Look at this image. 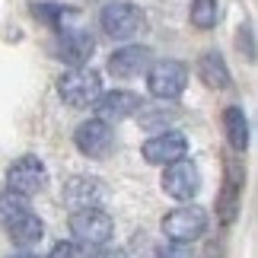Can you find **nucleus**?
Masks as SVG:
<instances>
[{
	"label": "nucleus",
	"mask_w": 258,
	"mask_h": 258,
	"mask_svg": "<svg viewBox=\"0 0 258 258\" xmlns=\"http://www.w3.org/2000/svg\"><path fill=\"white\" fill-rule=\"evenodd\" d=\"M57 93H61V99L67 105L86 108V105H93L96 99L102 96V77H99L93 67H74V71H67L61 77Z\"/></svg>",
	"instance_id": "1"
},
{
	"label": "nucleus",
	"mask_w": 258,
	"mask_h": 258,
	"mask_svg": "<svg viewBox=\"0 0 258 258\" xmlns=\"http://www.w3.org/2000/svg\"><path fill=\"white\" fill-rule=\"evenodd\" d=\"M207 230V214H204V207H198V204H182V207H175V211H169L163 217V233L169 236L172 242H195V239H201Z\"/></svg>",
	"instance_id": "2"
},
{
	"label": "nucleus",
	"mask_w": 258,
	"mask_h": 258,
	"mask_svg": "<svg viewBox=\"0 0 258 258\" xmlns=\"http://www.w3.org/2000/svg\"><path fill=\"white\" fill-rule=\"evenodd\" d=\"M112 230L115 223L102 207H83L71 214V233L80 245H105L112 239Z\"/></svg>",
	"instance_id": "3"
},
{
	"label": "nucleus",
	"mask_w": 258,
	"mask_h": 258,
	"mask_svg": "<svg viewBox=\"0 0 258 258\" xmlns=\"http://www.w3.org/2000/svg\"><path fill=\"white\" fill-rule=\"evenodd\" d=\"M99 26H102V32L108 38H115V42H127V38H134L137 32H141L144 13L134 4H127V0H115V4H108L102 10Z\"/></svg>",
	"instance_id": "4"
},
{
	"label": "nucleus",
	"mask_w": 258,
	"mask_h": 258,
	"mask_svg": "<svg viewBox=\"0 0 258 258\" xmlns=\"http://www.w3.org/2000/svg\"><path fill=\"white\" fill-rule=\"evenodd\" d=\"M147 86L156 99H178L188 86V71L178 61H156L147 67Z\"/></svg>",
	"instance_id": "5"
},
{
	"label": "nucleus",
	"mask_w": 258,
	"mask_h": 258,
	"mask_svg": "<svg viewBox=\"0 0 258 258\" xmlns=\"http://www.w3.org/2000/svg\"><path fill=\"white\" fill-rule=\"evenodd\" d=\"M198 188H201V172H198V166L191 160H178V163L166 166V172H163V191L169 195V198L188 204L198 195Z\"/></svg>",
	"instance_id": "6"
},
{
	"label": "nucleus",
	"mask_w": 258,
	"mask_h": 258,
	"mask_svg": "<svg viewBox=\"0 0 258 258\" xmlns=\"http://www.w3.org/2000/svg\"><path fill=\"white\" fill-rule=\"evenodd\" d=\"M45 182H48V172H45V163L38 160V156H19V160L10 166V172H7L10 191H16L23 198L42 191Z\"/></svg>",
	"instance_id": "7"
},
{
	"label": "nucleus",
	"mask_w": 258,
	"mask_h": 258,
	"mask_svg": "<svg viewBox=\"0 0 258 258\" xmlns=\"http://www.w3.org/2000/svg\"><path fill=\"white\" fill-rule=\"evenodd\" d=\"M141 153H144V160L150 166H169V163L185 160L188 141H185L182 131H160L141 147Z\"/></svg>",
	"instance_id": "8"
},
{
	"label": "nucleus",
	"mask_w": 258,
	"mask_h": 258,
	"mask_svg": "<svg viewBox=\"0 0 258 258\" xmlns=\"http://www.w3.org/2000/svg\"><path fill=\"white\" fill-rule=\"evenodd\" d=\"M141 96L131 93V89H112V93H102L93 102L96 108V118L99 121H105V124H112V121H124V118H131L141 112Z\"/></svg>",
	"instance_id": "9"
},
{
	"label": "nucleus",
	"mask_w": 258,
	"mask_h": 258,
	"mask_svg": "<svg viewBox=\"0 0 258 258\" xmlns=\"http://www.w3.org/2000/svg\"><path fill=\"white\" fill-rule=\"evenodd\" d=\"M74 144L89 160H102V156H108V150H112V127L105 121H99V118H89V121H83L74 131Z\"/></svg>",
	"instance_id": "10"
},
{
	"label": "nucleus",
	"mask_w": 258,
	"mask_h": 258,
	"mask_svg": "<svg viewBox=\"0 0 258 258\" xmlns=\"http://www.w3.org/2000/svg\"><path fill=\"white\" fill-rule=\"evenodd\" d=\"M242 166L226 160V175H223V191L217 198V217H220V223L230 226L236 220V214H239V201H242Z\"/></svg>",
	"instance_id": "11"
},
{
	"label": "nucleus",
	"mask_w": 258,
	"mask_h": 258,
	"mask_svg": "<svg viewBox=\"0 0 258 258\" xmlns=\"http://www.w3.org/2000/svg\"><path fill=\"white\" fill-rule=\"evenodd\" d=\"M150 48L144 45H127V48H118V51L108 57V74L115 80H131V77L144 74L150 67Z\"/></svg>",
	"instance_id": "12"
},
{
	"label": "nucleus",
	"mask_w": 258,
	"mask_h": 258,
	"mask_svg": "<svg viewBox=\"0 0 258 258\" xmlns=\"http://www.w3.org/2000/svg\"><path fill=\"white\" fill-rule=\"evenodd\" d=\"M102 201H105V185L93 175H74L71 182L64 185V204H71L74 211L99 207Z\"/></svg>",
	"instance_id": "13"
},
{
	"label": "nucleus",
	"mask_w": 258,
	"mask_h": 258,
	"mask_svg": "<svg viewBox=\"0 0 258 258\" xmlns=\"http://www.w3.org/2000/svg\"><path fill=\"white\" fill-rule=\"evenodd\" d=\"M93 51H96V42L86 32H64L61 42H57V54H61L71 67H86Z\"/></svg>",
	"instance_id": "14"
},
{
	"label": "nucleus",
	"mask_w": 258,
	"mask_h": 258,
	"mask_svg": "<svg viewBox=\"0 0 258 258\" xmlns=\"http://www.w3.org/2000/svg\"><path fill=\"white\" fill-rule=\"evenodd\" d=\"M198 77H201L204 86H211V89H226L233 83L230 67H226L220 51H204L201 54V61H198Z\"/></svg>",
	"instance_id": "15"
},
{
	"label": "nucleus",
	"mask_w": 258,
	"mask_h": 258,
	"mask_svg": "<svg viewBox=\"0 0 258 258\" xmlns=\"http://www.w3.org/2000/svg\"><path fill=\"white\" fill-rule=\"evenodd\" d=\"M223 131H226V141H230L233 150H245L249 147V121H245V112L239 105L223 108Z\"/></svg>",
	"instance_id": "16"
},
{
	"label": "nucleus",
	"mask_w": 258,
	"mask_h": 258,
	"mask_svg": "<svg viewBox=\"0 0 258 258\" xmlns=\"http://www.w3.org/2000/svg\"><path fill=\"white\" fill-rule=\"evenodd\" d=\"M4 230L10 233V239H13L16 245H35L45 236V226H42V220H38L32 211L23 214V217H16V220L10 226H4Z\"/></svg>",
	"instance_id": "17"
},
{
	"label": "nucleus",
	"mask_w": 258,
	"mask_h": 258,
	"mask_svg": "<svg viewBox=\"0 0 258 258\" xmlns=\"http://www.w3.org/2000/svg\"><path fill=\"white\" fill-rule=\"evenodd\" d=\"M29 211H32V207H29V198L16 195V191H0V226H10L16 217H23Z\"/></svg>",
	"instance_id": "18"
},
{
	"label": "nucleus",
	"mask_w": 258,
	"mask_h": 258,
	"mask_svg": "<svg viewBox=\"0 0 258 258\" xmlns=\"http://www.w3.org/2000/svg\"><path fill=\"white\" fill-rule=\"evenodd\" d=\"M191 23L198 29H214L220 23V4L217 0H191Z\"/></svg>",
	"instance_id": "19"
},
{
	"label": "nucleus",
	"mask_w": 258,
	"mask_h": 258,
	"mask_svg": "<svg viewBox=\"0 0 258 258\" xmlns=\"http://www.w3.org/2000/svg\"><path fill=\"white\" fill-rule=\"evenodd\" d=\"M35 16L45 19V23H51V26H61L64 19H67V7H51V4H42V7H38L35 4Z\"/></svg>",
	"instance_id": "20"
},
{
	"label": "nucleus",
	"mask_w": 258,
	"mask_h": 258,
	"mask_svg": "<svg viewBox=\"0 0 258 258\" xmlns=\"http://www.w3.org/2000/svg\"><path fill=\"white\" fill-rule=\"evenodd\" d=\"M48 258H89V252H86V245H80V242H57Z\"/></svg>",
	"instance_id": "21"
},
{
	"label": "nucleus",
	"mask_w": 258,
	"mask_h": 258,
	"mask_svg": "<svg viewBox=\"0 0 258 258\" xmlns=\"http://www.w3.org/2000/svg\"><path fill=\"white\" fill-rule=\"evenodd\" d=\"M160 258H195V255H191V249H188L185 242H169V245H163Z\"/></svg>",
	"instance_id": "22"
},
{
	"label": "nucleus",
	"mask_w": 258,
	"mask_h": 258,
	"mask_svg": "<svg viewBox=\"0 0 258 258\" xmlns=\"http://www.w3.org/2000/svg\"><path fill=\"white\" fill-rule=\"evenodd\" d=\"M93 258H131L124 249H102L99 255H93Z\"/></svg>",
	"instance_id": "23"
},
{
	"label": "nucleus",
	"mask_w": 258,
	"mask_h": 258,
	"mask_svg": "<svg viewBox=\"0 0 258 258\" xmlns=\"http://www.w3.org/2000/svg\"><path fill=\"white\" fill-rule=\"evenodd\" d=\"M13 258H35V255H13Z\"/></svg>",
	"instance_id": "24"
}]
</instances>
